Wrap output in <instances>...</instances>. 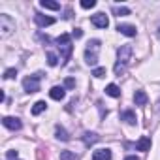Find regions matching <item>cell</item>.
Wrapping results in <instances>:
<instances>
[{"label":"cell","instance_id":"cell-1","mask_svg":"<svg viewBox=\"0 0 160 160\" xmlns=\"http://www.w3.org/2000/svg\"><path fill=\"white\" fill-rule=\"evenodd\" d=\"M130 57H132V47L130 45H121L119 51H117V64H115V75H122L128 62H130Z\"/></svg>","mask_w":160,"mask_h":160},{"label":"cell","instance_id":"cell-2","mask_svg":"<svg viewBox=\"0 0 160 160\" xmlns=\"http://www.w3.org/2000/svg\"><path fill=\"white\" fill-rule=\"evenodd\" d=\"M57 47L62 55V64H66L70 60V55H72V42H70V34H60L57 38Z\"/></svg>","mask_w":160,"mask_h":160},{"label":"cell","instance_id":"cell-3","mask_svg":"<svg viewBox=\"0 0 160 160\" xmlns=\"http://www.w3.org/2000/svg\"><path fill=\"white\" fill-rule=\"evenodd\" d=\"M98 51H100V40H91L85 47V62L89 66H94L98 62Z\"/></svg>","mask_w":160,"mask_h":160},{"label":"cell","instance_id":"cell-4","mask_svg":"<svg viewBox=\"0 0 160 160\" xmlns=\"http://www.w3.org/2000/svg\"><path fill=\"white\" fill-rule=\"evenodd\" d=\"M40 79H42V73H34V75H28L23 79V89L30 94V92H38L40 91Z\"/></svg>","mask_w":160,"mask_h":160},{"label":"cell","instance_id":"cell-5","mask_svg":"<svg viewBox=\"0 0 160 160\" xmlns=\"http://www.w3.org/2000/svg\"><path fill=\"white\" fill-rule=\"evenodd\" d=\"M0 30H2V36H10L15 30V21L10 15H0Z\"/></svg>","mask_w":160,"mask_h":160},{"label":"cell","instance_id":"cell-6","mask_svg":"<svg viewBox=\"0 0 160 160\" xmlns=\"http://www.w3.org/2000/svg\"><path fill=\"white\" fill-rule=\"evenodd\" d=\"M91 23H92L94 27H98V28H108V27H109V19L106 17V13H96V15H92V17H91Z\"/></svg>","mask_w":160,"mask_h":160},{"label":"cell","instance_id":"cell-7","mask_svg":"<svg viewBox=\"0 0 160 160\" xmlns=\"http://www.w3.org/2000/svg\"><path fill=\"white\" fill-rule=\"evenodd\" d=\"M34 23L38 25V27H49V25H53L55 23V19L53 17H49V15H42V13H34Z\"/></svg>","mask_w":160,"mask_h":160},{"label":"cell","instance_id":"cell-8","mask_svg":"<svg viewBox=\"0 0 160 160\" xmlns=\"http://www.w3.org/2000/svg\"><path fill=\"white\" fill-rule=\"evenodd\" d=\"M2 124H4L6 128H10V130H21V126H23L17 117H4V119H2Z\"/></svg>","mask_w":160,"mask_h":160},{"label":"cell","instance_id":"cell-9","mask_svg":"<svg viewBox=\"0 0 160 160\" xmlns=\"http://www.w3.org/2000/svg\"><path fill=\"white\" fill-rule=\"evenodd\" d=\"M92 160H111V151L109 149H98L92 152Z\"/></svg>","mask_w":160,"mask_h":160},{"label":"cell","instance_id":"cell-10","mask_svg":"<svg viewBox=\"0 0 160 160\" xmlns=\"http://www.w3.org/2000/svg\"><path fill=\"white\" fill-rule=\"evenodd\" d=\"M117 30L121 32V34H124V36H128V38H134L136 36V27H132V25H119L117 27Z\"/></svg>","mask_w":160,"mask_h":160},{"label":"cell","instance_id":"cell-11","mask_svg":"<svg viewBox=\"0 0 160 160\" xmlns=\"http://www.w3.org/2000/svg\"><path fill=\"white\" fill-rule=\"evenodd\" d=\"M49 96H51L53 100H57V102L64 100V96H66V92H64V87H53V89L49 91Z\"/></svg>","mask_w":160,"mask_h":160},{"label":"cell","instance_id":"cell-12","mask_svg":"<svg viewBox=\"0 0 160 160\" xmlns=\"http://www.w3.org/2000/svg\"><path fill=\"white\" fill-rule=\"evenodd\" d=\"M121 121H124V122H128V124H136V113L132 111V109H124L122 113H121Z\"/></svg>","mask_w":160,"mask_h":160},{"label":"cell","instance_id":"cell-13","mask_svg":"<svg viewBox=\"0 0 160 160\" xmlns=\"http://www.w3.org/2000/svg\"><path fill=\"white\" fill-rule=\"evenodd\" d=\"M134 102H136V106H145L149 102V96L143 91H136L134 92Z\"/></svg>","mask_w":160,"mask_h":160},{"label":"cell","instance_id":"cell-14","mask_svg":"<svg viewBox=\"0 0 160 160\" xmlns=\"http://www.w3.org/2000/svg\"><path fill=\"white\" fill-rule=\"evenodd\" d=\"M98 139H100V136H98V134H94V132H85V134H83V143H85L87 147H91V145H92V143H96Z\"/></svg>","mask_w":160,"mask_h":160},{"label":"cell","instance_id":"cell-15","mask_svg":"<svg viewBox=\"0 0 160 160\" xmlns=\"http://www.w3.org/2000/svg\"><path fill=\"white\" fill-rule=\"evenodd\" d=\"M106 94H108V96H111V98H119V96H121V89H119L117 85H113V83H111V85H108V87H106Z\"/></svg>","mask_w":160,"mask_h":160},{"label":"cell","instance_id":"cell-16","mask_svg":"<svg viewBox=\"0 0 160 160\" xmlns=\"http://www.w3.org/2000/svg\"><path fill=\"white\" fill-rule=\"evenodd\" d=\"M136 149H138V151H149V149H151V139L143 136V138L136 143Z\"/></svg>","mask_w":160,"mask_h":160},{"label":"cell","instance_id":"cell-17","mask_svg":"<svg viewBox=\"0 0 160 160\" xmlns=\"http://www.w3.org/2000/svg\"><path fill=\"white\" fill-rule=\"evenodd\" d=\"M40 6L45 8V10H53V12H58L60 10V4L58 2H51V0H42Z\"/></svg>","mask_w":160,"mask_h":160},{"label":"cell","instance_id":"cell-18","mask_svg":"<svg viewBox=\"0 0 160 160\" xmlns=\"http://www.w3.org/2000/svg\"><path fill=\"white\" fill-rule=\"evenodd\" d=\"M47 109V104L43 102V100H40V102H36L34 106H32V115H40V113H43Z\"/></svg>","mask_w":160,"mask_h":160},{"label":"cell","instance_id":"cell-19","mask_svg":"<svg viewBox=\"0 0 160 160\" xmlns=\"http://www.w3.org/2000/svg\"><path fill=\"white\" fill-rule=\"evenodd\" d=\"M55 134H57V138L58 139H62V141H68L70 139V136H68V132L60 126V124H57V128H55Z\"/></svg>","mask_w":160,"mask_h":160},{"label":"cell","instance_id":"cell-20","mask_svg":"<svg viewBox=\"0 0 160 160\" xmlns=\"http://www.w3.org/2000/svg\"><path fill=\"white\" fill-rule=\"evenodd\" d=\"M113 13L119 15V17H122V15H130V10L124 8V6H115V8H113Z\"/></svg>","mask_w":160,"mask_h":160},{"label":"cell","instance_id":"cell-21","mask_svg":"<svg viewBox=\"0 0 160 160\" xmlns=\"http://www.w3.org/2000/svg\"><path fill=\"white\" fill-rule=\"evenodd\" d=\"M47 62H49V66H57V64H58V57L49 51V53H47Z\"/></svg>","mask_w":160,"mask_h":160},{"label":"cell","instance_id":"cell-22","mask_svg":"<svg viewBox=\"0 0 160 160\" xmlns=\"http://www.w3.org/2000/svg\"><path fill=\"white\" fill-rule=\"evenodd\" d=\"M60 160H75V154L72 151H62L60 152Z\"/></svg>","mask_w":160,"mask_h":160},{"label":"cell","instance_id":"cell-23","mask_svg":"<svg viewBox=\"0 0 160 160\" xmlns=\"http://www.w3.org/2000/svg\"><path fill=\"white\" fill-rule=\"evenodd\" d=\"M94 6H96L94 0H83V2H81V8H83V10H91V8H94Z\"/></svg>","mask_w":160,"mask_h":160},{"label":"cell","instance_id":"cell-24","mask_svg":"<svg viewBox=\"0 0 160 160\" xmlns=\"http://www.w3.org/2000/svg\"><path fill=\"white\" fill-rule=\"evenodd\" d=\"M17 75V70L15 68H8L6 72H4V79H12V77H15Z\"/></svg>","mask_w":160,"mask_h":160},{"label":"cell","instance_id":"cell-25","mask_svg":"<svg viewBox=\"0 0 160 160\" xmlns=\"http://www.w3.org/2000/svg\"><path fill=\"white\" fill-rule=\"evenodd\" d=\"M92 75L98 77V79L104 77V75H106V68H94V70H92Z\"/></svg>","mask_w":160,"mask_h":160},{"label":"cell","instance_id":"cell-26","mask_svg":"<svg viewBox=\"0 0 160 160\" xmlns=\"http://www.w3.org/2000/svg\"><path fill=\"white\" fill-rule=\"evenodd\" d=\"M64 87H66V89H73V87H75V79H72V77H68V79H66V81H64Z\"/></svg>","mask_w":160,"mask_h":160},{"label":"cell","instance_id":"cell-27","mask_svg":"<svg viewBox=\"0 0 160 160\" xmlns=\"http://www.w3.org/2000/svg\"><path fill=\"white\" fill-rule=\"evenodd\" d=\"M36 156H38V160H47V154L43 152V149H40V151L36 152Z\"/></svg>","mask_w":160,"mask_h":160},{"label":"cell","instance_id":"cell-28","mask_svg":"<svg viewBox=\"0 0 160 160\" xmlns=\"http://www.w3.org/2000/svg\"><path fill=\"white\" fill-rule=\"evenodd\" d=\"M17 154H19L17 151H8V158L10 160H17Z\"/></svg>","mask_w":160,"mask_h":160},{"label":"cell","instance_id":"cell-29","mask_svg":"<svg viewBox=\"0 0 160 160\" xmlns=\"http://www.w3.org/2000/svg\"><path fill=\"white\" fill-rule=\"evenodd\" d=\"M72 36H73V38H81V36H83V30H81V28H75V30L72 32Z\"/></svg>","mask_w":160,"mask_h":160},{"label":"cell","instance_id":"cell-30","mask_svg":"<svg viewBox=\"0 0 160 160\" xmlns=\"http://www.w3.org/2000/svg\"><path fill=\"white\" fill-rule=\"evenodd\" d=\"M38 38H40L42 42H45V43H49V42H51V38H49V36H43V34H38Z\"/></svg>","mask_w":160,"mask_h":160},{"label":"cell","instance_id":"cell-31","mask_svg":"<svg viewBox=\"0 0 160 160\" xmlns=\"http://www.w3.org/2000/svg\"><path fill=\"white\" fill-rule=\"evenodd\" d=\"M124 160H139V158H138V156H126Z\"/></svg>","mask_w":160,"mask_h":160},{"label":"cell","instance_id":"cell-32","mask_svg":"<svg viewBox=\"0 0 160 160\" xmlns=\"http://www.w3.org/2000/svg\"><path fill=\"white\" fill-rule=\"evenodd\" d=\"M156 109H158V111H160V100H158V104H156Z\"/></svg>","mask_w":160,"mask_h":160}]
</instances>
